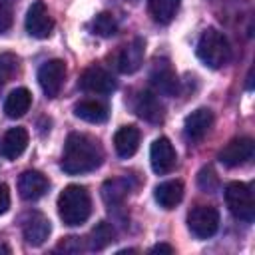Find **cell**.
Returning a JSON list of instances; mask_svg holds the SVG:
<instances>
[{
	"label": "cell",
	"mask_w": 255,
	"mask_h": 255,
	"mask_svg": "<svg viewBox=\"0 0 255 255\" xmlns=\"http://www.w3.org/2000/svg\"><path fill=\"white\" fill-rule=\"evenodd\" d=\"M104 161V149L98 139L86 135V133H70L64 145L62 155V169L70 175L88 173L102 165Z\"/></svg>",
	"instance_id": "6da1fadb"
},
{
	"label": "cell",
	"mask_w": 255,
	"mask_h": 255,
	"mask_svg": "<svg viewBox=\"0 0 255 255\" xmlns=\"http://www.w3.org/2000/svg\"><path fill=\"white\" fill-rule=\"evenodd\" d=\"M92 213V199L84 185H68L58 195V215L66 225H82Z\"/></svg>",
	"instance_id": "7a4b0ae2"
},
{
	"label": "cell",
	"mask_w": 255,
	"mask_h": 255,
	"mask_svg": "<svg viewBox=\"0 0 255 255\" xmlns=\"http://www.w3.org/2000/svg\"><path fill=\"white\" fill-rule=\"evenodd\" d=\"M197 58L203 62V66L211 70L223 68L231 58V48L223 32L215 28H207L197 42Z\"/></svg>",
	"instance_id": "3957f363"
},
{
	"label": "cell",
	"mask_w": 255,
	"mask_h": 255,
	"mask_svg": "<svg viewBox=\"0 0 255 255\" xmlns=\"http://www.w3.org/2000/svg\"><path fill=\"white\" fill-rule=\"evenodd\" d=\"M225 203L235 219L243 223H251L255 219V197L249 183L231 181L225 187Z\"/></svg>",
	"instance_id": "277c9868"
},
{
	"label": "cell",
	"mask_w": 255,
	"mask_h": 255,
	"mask_svg": "<svg viewBox=\"0 0 255 255\" xmlns=\"http://www.w3.org/2000/svg\"><path fill=\"white\" fill-rule=\"evenodd\" d=\"M187 227L197 239H207L219 227V211L213 205H195L187 213Z\"/></svg>",
	"instance_id": "5b68a950"
},
{
	"label": "cell",
	"mask_w": 255,
	"mask_h": 255,
	"mask_svg": "<svg viewBox=\"0 0 255 255\" xmlns=\"http://www.w3.org/2000/svg\"><path fill=\"white\" fill-rule=\"evenodd\" d=\"M64 78H66V64L60 58L44 62L38 70V84L48 98H56L60 94L64 86Z\"/></svg>",
	"instance_id": "8992f818"
},
{
	"label": "cell",
	"mask_w": 255,
	"mask_h": 255,
	"mask_svg": "<svg viewBox=\"0 0 255 255\" xmlns=\"http://www.w3.org/2000/svg\"><path fill=\"white\" fill-rule=\"evenodd\" d=\"M78 86L82 92H88V94H112L116 90V80L110 72H106L104 68L100 66H90L82 72L80 80H78Z\"/></svg>",
	"instance_id": "52a82bcc"
},
{
	"label": "cell",
	"mask_w": 255,
	"mask_h": 255,
	"mask_svg": "<svg viewBox=\"0 0 255 255\" xmlns=\"http://www.w3.org/2000/svg\"><path fill=\"white\" fill-rule=\"evenodd\" d=\"M54 30V20L46 8V4L42 0H36L30 8H28V14H26V32L32 36V38H48Z\"/></svg>",
	"instance_id": "ba28073f"
},
{
	"label": "cell",
	"mask_w": 255,
	"mask_h": 255,
	"mask_svg": "<svg viewBox=\"0 0 255 255\" xmlns=\"http://www.w3.org/2000/svg\"><path fill=\"white\" fill-rule=\"evenodd\" d=\"M253 151L255 143L251 137H235L219 151V161L225 167H239L253 157Z\"/></svg>",
	"instance_id": "9c48e42d"
},
{
	"label": "cell",
	"mask_w": 255,
	"mask_h": 255,
	"mask_svg": "<svg viewBox=\"0 0 255 255\" xmlns=\"http://www.w3.org/2000/svg\"><path fill=\"white\" fill-rule=\"evenodd\" d=\"M149 161H151V169L159 175H165L175 167L177 155H175V149L167 137L153 139V143L149 147Z\"/></svg>",
	"instance_id": "30bf717a"
},
{
	"label": "cell",
	"mask_w": 255,
	"mask_h": 255,
	"mask_svg": "<svg viewBox=\"0 0 255 255\" xmlns=\"http://www.w3.org/2000/svg\"><path fill=\"white\" fill-rule=\"evenodd\" d=\"M52 231V225H50V219L44 215V213H30L26 219H24V225H22V235L26 239V243L30 247H40L46 243L48 235Z\"/></svg>",
	"instance_id": "8fae6325"
},
{
	"label": "cell",
	"mask_w": 255,
	"mask_h": 255,
	"mask_svg": "<svg viewBox=\"0 0 255 255\" xmlns=\"http://www.w3.org/2000/svg\"><path fill=\"white\" fill-rule=\"evenodd\" d=\"M211 124H213V114H211V110H209V108H197L195 112H191V114L185 118L183 133H185V137H187L191 143L201 141V139L207 135Z\"/></svg>",
	"instance_id": "7c38bea8"
},
{
	"label": "cell",
	"mask_w": 255,
	"mask_h": 255,
	"mask_svg": "<svg viewBox=\"0 0 255 255\" xmlns=\"http://www.w3.org/2000/svg\"><path fill=\"white\" fill-rule=\"evenodd\" d=\"M48 185H50V181L44 173H40L36 169H28L18 179V193L26 201H36L48 191Z\"/></svg>",
	"instance_id": "4fadbf2b"
},
{
	"label": "cell",
	"mask_w": 255,
	"mask_h": 255,
	"mask_svg": "<svg viewBox=\"0 0 255 255\" xmlns=\"http://www.w3.org/2000/svg\"><path fill=\"white\" fill-rule=\"evenodd\" d=\"M143 52H145V44L141 38L131 40L128 46L122 48L120 56H118V70L122 74H133L141 68L143 64Z\"/></svg>",
	"instance_id": "5bb4252c"
},
{
	"label": "cell",
	"mask_w": 255,
	"mask_h": 255,
	"mask_svg": "<svg viewBox=\"0 0 255 255\" xmlns=\"http://www.w3.org/2000/svg\"><path fill=\"white\" fill-rule=\"evenodd\" d=\"M28 147V131L24 128L8 129L0 139V155L6 159H16Z\"/></svg>",
	"instance_id": "9a60e30c"
},
{
	"label": "cell",
	"mask_w": 255,
	"mask_h": 255,
	"mask_svg": "<svg viewBox=\"0 0 255 255\" xmlns=\"http://www.w3.org/2000/svg\"><path fill=\"white\" fill-rule=\"evenodd\" d=\"M151 84L159 94H165V96H175L177 88H179V80L167 62L155 64V68L151 72Z\"/></svg>",
	"instance_id": "2e32d148"
},
{
	"label": "cell",
	"mask_w": 255,
	"mask_h": 255,
	"mask_svg": "<svg viewBox=\"0 0 255 255\" xmlns=\"http://www.w3.org/2000/svg\"><path fill=\"white\" fill-rule=\"evenodd\" d=\"M133 110H135V114H137L139 118H143V120H147V122L157 124V122L163 120V106H161V102L157 100V96L151 94V92H141V94H137V98H135V102H133Z\"/></svg>",
	"instance_id": "e0dca14e"
},
{
	"label": "cell",
	"mask_w": 255,
	"mask_h": 255,
	"mask_svg": "<svg viewBox=\"0 0 255 255\" xmlns=\"http://www.w3.org/2000/svg\"><path fill=\"white\" fill-rule=\"evenodd\" d=\"M114 147L116 153L124 159L131 157L139 147V129L135 126H124L114 135Z\"/></svg>",
	"instance_id": "ac0fdd59"
},
{
	"label": "cell",
	"mask_w": 255,
	"mask_h": 255,
	"mask_svg": "<svg viewBox=\"0 0 255 255\" xmlns=\"http://www.w3.org/2000/svg\"><path fill=\"white\" fill-rule=\"evenodd\" d=\"M74 116L88 124H104V122H108L110 112L98 100H82L74 106Z\"/></svg>",
	"instance_id": "d6986e66"
},
{
	"label": "cell",
	"mask_w": 255,
	"mask_h": 255,
	"mask_svg": "<svg viewBox=\"0 0 255 255\" xmlns=\"http://www.w3.org/2000/svg\"><path fill=\"white\" fill-rule=\"evenodd\" d=\"M30 106H32V94L26 88H16L4 100V114L16 120V118H22L30 110Z\"/></svg>",
	"instance_id": "ffe728a7"
},
{
	"label": "cell",
	"mask_w": 255,
	"mask_h": 255,
	"mask_svg": "<svg viewBox=\"0 0 255 255\" xmlns=\"http://www.w3.org/2000/svg\"><path fill=\"white\" fill-rule=\"evenodd\" d=\"M153 197H155V201H157L163 209H173V207L183 199V183L177 181V179L163 181V183H159V185L155 187Z\"/></svg>",
	"instance_id": "44dd1931"
},
{
	"label": "cell",
	"mask_w": 255,
	"mask_h": 255,
	"mask_svg": "<svg viewBox=\"0 0 255 255\" xmlns=\"http://www.w3.org/2000/svg\"><path fill=\"white\" fill-rule=\"evenodd\" d=\"M179 4H181V0H149L147 8H149V14L155 22L169 24L173 20V16L177 14Z\"/></svg>",
	"instance_id": "7402d4cb"
},
{
	"label": "cell",
	"mask_w": 255,
	"mask_h": 255,
	"mask_svg": "<svg viewBox=\"0 0 255 255\" xmlns=\"http://www.w3.org/2000/svg\"><path fill=\"white\" fill-rule=\"evenodd\" d=\"M129 193V183L128 179L124 177H116V179H110L104 183L102 187V197L108 205H116V203H122L124 197Z\"/></svg>",
	"instance_id": "603a6c76"
},
{
	"label": "cell",
	"mask_w": 255,
	"mask_h": 255,
	"mask_svg": "<svg viewBox=\"0 0 255 255\" xmlns=\"http://www.w3.org/2000/svg\"><path fill=\"white\" fill-rule=\"evenodd\" d=\"M114 237H116L114 227H112L108 221H100V223H98V225L92 229L90 239H88V245H90V249L100 251V249L108 247V245L114 241Z\"/></svg>",
	"instance_id": "cb8c5ba5"
},
{
	"label": "cell",
	"mask_w": 255,
	"mask_h": 255,
	"mask_svg": "<svg viewBox=\"0 0 255 255\" xmlns=\"http://www.w3.org/2000/svg\"><path fill=\"white\" fill-rule=\"evenodd\" d=\"M92 30H94V34H98V36L110 38V36H114V34L118 32V22H116L114 14L102 12V14H98V16L92 20Z\"/></svg>",
	"instance_id": "d4e9b609"
},
{
	"label": "cell",
	"mask_w": 255,
	"mask_h": 255,
	"mask_svg": "<svg viewBox=\"0 0 255 255\" xmlns=\"http://www.w3.org/2000/svg\"><path fill=\"white\" fill-rule=\"evenodd\" d=\"M16 72H18V58L14 54H2L0 56V90Z\"/></svg>",
	"instance_id": "484cf974"
},
{
	"label": "cell",
	"mask_w": 255,
	"mask_h": 255,
	"mask_svg": "<svg viewBox=\"0 0 255 255\" xmlns=\"http://www.w3.org/2000/svg\"><path fill=\"white\" fill-rule=\"evenodd\" d=\"M197 183H199V187L203 189V191H215L217 189V185H219V181H217V175H215V171L211 169V167H203L201 171H199V175H197Z\"/></svg>",
	"instance_id": "4316f807"
},
{
	"label": "cell",
	"mask_w": 255,
	"mask_h": 255,
	"mask_svg": "<svg viewBox=\"0 0 255 255\" xmlns=\"http://www.w3.org/2000/svg\"><path fill=\"white\" fill-rule=\"evenodd\" d=\"M12 22H14V18H12L10 4L0 2V34H4L6 30H10L12 28Z\"/></svg>",
	"instance_id": "83f0119b"
},
{
	"label": "cell",
	"mask_w": 255,
	"mask_h": 255,
	"mask_svg": "<svg viewBox=\"0 0 255 255\" xmlns=\"http://www.w3.org/2000/svg\"><path fill=\"white\" fill-rule=\"evenodd\" d=\"M10 207V189L6 183L0 181V215H4Z\"/></svg>",
	"instance_id": "f1b7e54d"
},
{
	"label": "cell",
	"mask_w": 255,
	"mask_h": 255,
	"mask_svg": "<svg viewBox=\"0 0 255 255\" xmlns=\"http://www.w3.org/2000/svg\"><path fill=\"white\" fill-rule=\"evenodd\" d=\"M151 253H173V247L171 245H165V243H159V245L151 247Z\"/></svg>",
	"instance_id": "f546056e"
},
{
	"label": "cell",
	"mask_w": 255,
	"mask_h": 255,
	"mask_svg": "<svg viewBox=\"0 0 255 255\" xmlns=\"http://www.w3.org/2000/svg\"><path fill=\"white\" fill-rule=\"evenodd\" d=\"M0 253H10V247H6V245L0 243Z\"/></svg>",
	"instance_id": "4dcf8cb0"
}]
</instances>
